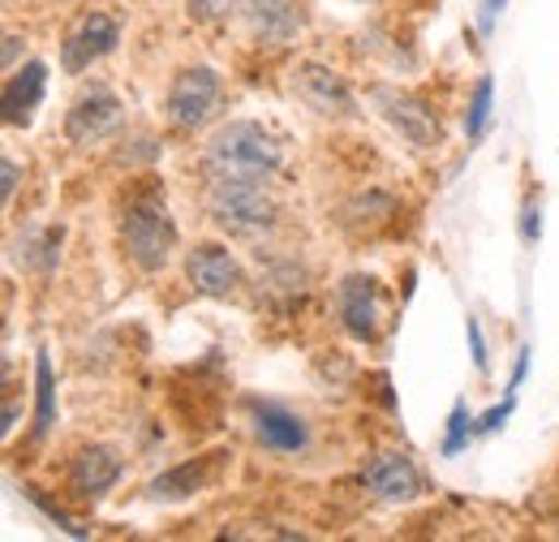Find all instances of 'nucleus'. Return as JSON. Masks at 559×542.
<instances>
[{
  "instance_id": "obj_13",
  "label": "nucleus",
  "mask_w": 559,
  "mask_h": 542,
  "mask_svg": "<svg viewBox=\"0 0 559 542\" xmlns=\"http://www.w3.org/2000/svg\"><path fill=\"white\" fill-rule=\"evenodd\" d=\"M241 22L263 48H288L306 31L301 0H241Z\"/></svg>"
},
{
  "instance_id": "obj_16",
  "label": "nucleus",
  "mask_w": 559,
  "mask_h": 542,
  "mask_svg": "<svg viewBox=\"0 0 559 542\" xmlns=\"http://www.w3.org/2000/svg\"><path fill=\"white\" fill-rule=\"evenodd\" d=\"M219 461H224V452H207V457L181 461V466L164 470L159 478H151V482H146V495H151V499H190V495H199L203 486L215 482Z\"/></svg>"
},
{
  "instance_id": "obj_23",
  "label": "nucleus",
  "mask_w": 559,
  "mask_h": 542,
  "mask_svg": "<svg viewBox=\"0 0 559 542\" xmlns=\"http://www.w3.org/2000/svg\"><path fill=\"white\" fill-rule=\"evenodd\" d=\"M512 409H516V397L508 392L499 405H490L487 413H478V435H495V431H503V422L512 417Z\"/></svg>"
},
{
  "instance_id": "obj_30",
  "label": "nucleus",
  "mask_w": 559,
  "mask_h": 542,
  "mask_svg": "<svg viewBox=\"0 0 559 542\" xmlns=\"http://www.w3.org/2000/svg\"><path fill=\"white\" fill-rule=\"evenodd\" d=\"M525 375H530V349L516 353V366H512V379H508V392H512V397H516V388L525 384Z\"/></svg>"
},
{
  "instance_id": "obj_10",
  "label": "nucleus",
  "mask_w": 559,
  "mask_h": 542,
  "mask_svg": "<svg viewBox=\"0 0 559 542\" xmlns=\"http://www.w3.org/2000/svg\"><path fill=\"white\" fill-rule=\"evenodd\" d=\"M121 44V26L108 9H86L78 22L70 26L66 44H61V69L66 73H86L95 61L112 57Z\"/></svg>"
},
{
  "instance_id": "obj_15",
  "label": "nucleus",
  "mask_w": 559,
  "mask_h": 542,
  "mask_svg": "<svg viewBox=\"0 0 559 542\" xmlns=\"http://www.w3.org/2000/svg\"><path fill=\"white\" fill-rule=\"evenodd\" d=\"M44 91H48V66L44 61H26L22 69H13L9 82H4V99H0L4 126H31V113L39 108Z\"/></svg>"
},
{
  "instance_id": "obj_24",
  "label": "nucleus",
  "mask_w": 559,
  "mask_h": 542,
  "mask_svg": "<svg viewBox=\"0 0 559 542\" xmlns=\"http://www.w3.org/2000/svg\"><path fill=\"white\" fill-rule=\"evenodd\" d=\"M465 337H469V357H474L478 375H487L490 357H487V337H483V323H478V319H469V323H465Z\"/></svg>"
},
{
  "instance_id": "obj_8",
  "label": "nucleus",
  "mask_w": 559,
  "mask_h": 542,
  "mask_svg": "<svg viewBox=\"0 0 559 542\" xmlns=\"http://www.w3.org/2000/svg\"><path fill=\"white\" fill-rule=\"evenodd\" d=\"M374 108L379 117L414 146H435L443 138V126H439V113L435 104L418 95V91H401V86H374Z\"/></svg>"
},
{
  "instance_id": "obj_2",
  "label": "nucleus",
  "mask_w": 559,
  "mask_h": 542,
  "mask_svg": "<svg viewBox=\"0 0 559 542\" xmlns=\"http://www.w3.org/2000/svg\"><path fill=\"white\" fill-rule=\"evenodd\" d=\"M284 164V146L259 121H224L203 146V177L272 181Z\"/></svg>"
},
{
  "instance_id": "obj_21",
  "label": "nucleus",
  "mask_w": 559,
  "mask_h": 542,
  "mask_svg": "<svg viewBox=\"0 0 559 542\" xmlns=\"http://www.w3.org/2000/svg\"><path fill=\"white\" fill-rule=\"evenodd\" d=\"M478 435V417H469V405L465 401H456L452 413H448V431H443V444H439V452L443 457H456V452H465L469 448V439Z\"/></svg>"
},
{
  "instance_id": "obj_7",
  "label": "nucleus",
  "mask_w": 559,
  "mask_h": 542,
  "mask_svg": "<svg viewBox=\"0 0 559 542\" xmlns=\"http://www.w3.org/2000/svg\"><path fill=\"white\" fill-rule=\"evenodd\" d=\"M332 310H336V323L353 340H374L379 323H383V288H379V280L366 275V271L341 275L336 288H332Z\"/></svg>"
},
{
  "instance_id": "obj_6",
  "label": "nucleus",
  "mask_w": 559,
  "mask_h": 542,
  "mask_svg": "<svg viewBox=\"0 0 559 542\" xmlns=\"http://www.w3.org/2000/svg\"><path fill=\"white\" fill-rule=\"evenodd\" d=\"M246 413H250V426H254V439L263 452L301 457L310 448V422L293 405L272 401V397H246Z\"/></svg>"
},
{
  "instance_id": "obj_18",
  "label": "nucleus",
  "mask_w": 559,
  "mask_h": 542,
  "mask_svg": "<svg viewBox=\"0 0 559 542\" xmlns=\"http://www.w3.org/2000/svg\"><path fill=\"white\" fill-rule=\"evenodd\" d=\"M396 215V199L392 195H383V190H366V195H357L349 203L341 207V224L345 228H357V224H383V220H392Z\"/></svg>"
},
{
  "instance_id": "obj_4",
  "label": "nucleus",
  "mask_w": 559,
  "mask_h": 542,
  "mask_svg": "<svg viewBox=\"0 0 559 542\" xmlns=\"http://www.w3.org/2000/svg\"><path fill=\"white\" fill-rule=\"evenodd\" d=\"M126 117H130L126 99L112 91V82L91 78L66 113V138L73 146H99V142H108V138L126 130Z\"/></svg>"
},
{
  "instance_id": "obj_20",
  "label": "nucleus",
  "mask_w": 559,
  "mask_h": 542,
  "mask_svg": "<svg viewBox=\"0 0 559 542\" xmlns=\"http://www.w3.org/2000/svg\"><path fill=\"white\" fill-rule=\"evenodd\" d=\"M490 108H495V78L483 73V78L474 82V95H469V108H465V138H469V142H478V138L487 134Z\"/></svg>"
},
{
  "instance_id": "obj_26",
  "label": "nucleus",
  "mask_w": 559,
  "mask_h": 542,
  "mask_svg": "<svg viewBox=\"0 0 559 542\" xmlns=\"http://www.w3.org/2000/svg\"><path fill=\"white\" fill-rule=\"evenodd\" d=\"M151 160H159V142L155 138H130V155L121 151V164H151Z\"/></svg>"
},
{
  "instance_id": "obj_3",
  "label": "nucleus",
  "mask_w": 559,
  "mask_h": 542,
  "mask_svg": "<svg viewBox=\"0 0 559 542\" xmlns=\"http://www.w3.org/2000/svg\"><path fill=\"white\" fill-rule=\"evenodd\" d=\"M177 241H181L177 220L159 199L139 195V199L126 203V211H121V246H126V259L139 271L155 275V271L168 268L173 255H177Z\"/></svg>"
},
{
  "instance_id": "obj_17",
  "label": "nucleus",
  "mask_w": 559,
  "mask_h": 542,
  "mask_svg": "<svg viewBox=\"0 0 559 542\" xmlns=\"http://www.w3.org/2000/svg\"><path fill=\"white\" fill-rule=\"evenodd\" d=\"M57 422V375H52V357L39 353L35 357V439H44Z\"/></svg>"
},
{
  "instance_id": "obj_9",
  "label": "nucleus",
  "mask_w": 559,
  "mask_h": 542,
  "mask_svg": "<svg viewBox=\"0 0 559 542\" xmlns=\"http://www.w3.org/2000/svg\"><path fill=\"white\" fill-rule=\"evenodd\" d=\"M293 95L314 113V117H328V121H345L357 113V95L353 86L336 73V69L319 66V61H301L293 69Z\"/></svg>"
},
{
  "instance_id": "obj_5",
  "label": "nucleus",
  "mask_w": 559,
  "mask_h": 542,
  "mask_svg": "<svg viewBox=\"0 0 559 542\" xmlns=\"http://www.w3.org/2000/svg\"><path fill=\"white\" fill-rule=\"evenodd\" d=\"M219 99H224V78H219V69L186 66V69H177V78H173V86H168V95H164V117H168L173 130L194 134V130H203L211 117H215Z\"/></svg>"
},
{
  "instance_id": "obj_12",
  "label": "nucleus",
  "mask_w": 559,
  "mask_h": 542,
  "mask_svg": "<svg viewBox=\"0 0 559 542\" xmlns=\"http://www.w3.org/2000/svg\"><path fill=\"white\" fill-rule=\"evenodd\" d=\"M361 486L383 504H414L426 491V478L409 452H374L361 466Z\"/></svg>"
},
{
  "instance_id": "obj_1",
  "label": "nucleus",
  "mask_w": 559,
  "mask_h": 542,
  "mask_svg": "<svg viewBox=\"0 0 559 542\" xmlns=\"http://www.w3.org/2000/svg\"><path fill=\"white\" fill-rule=\"evenodd\" d=\"M203 207L211 224L224 228L228 237L259 241L280 228V203L267 190L272 181H250V177H203Z\"/></svg>"
},
{
  "instance_id": "obj_11",
  "label": "nucleus",
  "mask_w": 559,
  "mask_h": 542,
  "mask_svg": "<svg viewBox=\"0 0 559 542\" xmlns=\"http://www.w3.org/2000/svg\"><path fill=\"white\" fill-rule=\"evenodd\" d=\"M186 280L199 297H219V302L237 297L246 288V271L228 255V246H219V241H199L186 255Z\"/></svg>"
},
{
  "instance_id": "obj_22",
  "label": "nucleus",
  "mask_w": 559,
  "mask_h": 542,
  "mask_svg": "<svg viewBox=\"0 0 559 542\" xmlns=\"http://www.w3.org/2000/svg\"><path fill=\"white\" fill-rule=\"evenodd\" d=\"M186 13L203 26H219V22L241 13V0H186Z\"/></svg>"
},
{
  "instance_id": "obj_28",
  "label": "nucleus",
  "mask_w": 559,
  "mask_h": 542,
  "mask_svg": "<svg viewBox=\"0 0 559 542\" xmlns=\"http://www.w3.org/2000/svg\"><path fill=\"white\" fill-rule=\"evenodd\" d=\"M0 181H4V186H0V199L9 203V199L17 195V181H22V168H17V160H9V155L0 160Z\"/></svg>"
},
{
  "instance_id": "obj_14",
  "label": "nucleus",
  "mask_w": 559,
  "mask_h": 542,
  "mask_svg": "<svg viewBox=\"0 0 559 542\" xmlns=\"http://www.w3.org/2000/svg\"><path fill=\"white\" fill-rule=\"evenodd\" d=\"M126 474V457L112 444H86L70 461V486L82 499H99L108 495Z\"/></svg>"
},
{
  "instance_id": "obj_25",
  "label": "nucleus",
  "mask_w": 559,
  "mask_h": 542,
  "mask_svg": "<svg viewBox=\"0 0 559 542\" xmlns=\"http://www.w3.org/2000/svg\"><path fill=\"white\" fill-rule=\"evenodd\" d=\"M26 495H31V504H39V508H44V512H48V517H52V521H57V526H61V530L70 534V539H86V530H82V526H78L73 517H66V512H61L57 504H48V499H44L39 491H26Z\"/></svg>"
},
{
  "instance_id": "obj_27",
  "label": "nucleus",
  "mask_w": 559,
  "mask_h": 542,
  "mask_svg": "<svg viewBox=\"0 0 559 542\" xmlns=\"http://www.w3.org/2000/svg\"><path fill=\"white\" fill-rule=\"evenodd\" d=\"M538 237H543V207L525 203V211H521V241L534 246Z\"/></svg>"
},
{
  "instance_id": "obj_32",
  "label": "nucleus",
  "mask_w": 559,
  "mask_h": 542,
  "mask_svg": "<svg viewBox=\"0 0 559 542\" xmlns=\"http://www.w3.org/2000/svg\"><path fill=\"white\" fill-rule=\"evenodd\" d=\"M13 426H17V405H4V426H0V431L13 435Z\"/></svg>"
},
{
  "instance_id": "obj_19",
  "label": "nucleus",
  "mask_w": 559,
  "mask_h": 542,
  "mask_svg": "<svg viewBox=\"0 0 559 542\" xmlns=\"http://www.w3.org/2000/svg\"><path fill=\"white\" fill-rule=\"evenodd\" d=\"M259 268H263V284L272 293L284 297H306V271L297 268V259H280V255H259Z\"/></svg>"
},
{
  "instance_id": "obj_31",
  "label": "nucleus",
  "mask_w": 559,
  "mask_h": 542,
  "mask_svg": "<svg viewBox=\"0 0 559 542\" xmlns=\"http://www.w3.org/2000/svg\"><path fill=\"white\" fill-rule=\"evenodd\" d=\"M22 48H26V39H17V35H4V57H0V61H4V69L17 66V52H22Z\"/></svg>"
},
{
  "instance_id": "obj_29",
  "label": "nucleus",
  "mask_w": 559,
  "mask_h": 542,
  "mask_svg": "<svg viewBox=\"0 0 559 542\" xmlns=\"http://www.w3.org/2000/svg\"><path fill=\"white\" fill-rule=\"evenodd\" d=\"M503 4H508V0H478V31H483V35H490V31L499 26Z\"/></svg>"
}]
</instances>
